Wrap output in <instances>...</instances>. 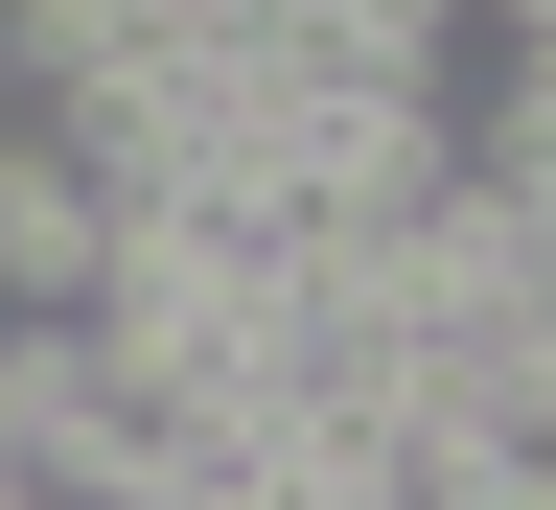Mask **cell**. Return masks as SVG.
Listing matches in <instances>:
<instances>
[{
    "instance_id": "obj_1",
    "label": "cell",
    "mask_w": 556,
    "mask_h": 510,
    "mask_svg": "<svg viewBox=\"0 0 556 510\" xmlns=\"http://www.w3.org/2000/svg\"><path fill=\"white\" fill-rule=\"evenodd\" d=\"M116 278H139V186L70 116H0V302L24 325H116Z\"/></svg>"
},
{
    "instance_id": "obj_2",
    "label": "cell",
    "mask_w": 556,
    "mask_h": 510,
    "mask_svg": "<svg viewBox=\"0 0 556 510\" xmlns=\"http://www.w3.org/2000/svg\"><path fill=\"white\" fill-rule=\"evenodd\" d=\"M0 116H24V24H0Z\"/></svg>"
},
{
    "instance_id": "obj_3",
    "label": "cell",
    "mask_w": 556,
    "mask_h": 510,
    "mask_svg": "<svg viewBox=\"0 0 556 510\" xmlns=\"http://www.w3.org/2000/svg\"><path fill=\"white\" fill-rule=\"evenodd\" d=\"M0 325H24V302H0Z\"/></svg>"
}]
</instances>
